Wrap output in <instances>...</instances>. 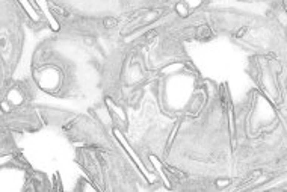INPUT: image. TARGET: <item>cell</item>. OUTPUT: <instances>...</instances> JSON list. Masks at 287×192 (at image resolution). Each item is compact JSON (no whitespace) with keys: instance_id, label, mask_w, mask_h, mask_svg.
<instances>
[{"instance_id":"1","label":"cell","mask_w":287,"mask_h":192,"mask_svg":"<svg viewBox=\"0 0 287 192\" xmlns=\"http://www.w3.org/2000/svg\"><path fill=\"white\" fill-rule=\"evenodd\" d=\"M115 135H117V138H119V139H121V142H123V147H124V148L127 150V153H128V154H130L132 157H133V159H135V162L138 164V166H139V168H141V169L144 171V174H145V175H148V173L145 171V166H144V164L141 162V160H139V157L136 156V153L133 151V150H132V148H130V145H128V144L126 142V139L123 138V135H121V133H119L118 130H115Z\"/></svg>"},{"instance_id":"2","label":"cell","mask_w":287,"mask_h":192,"mask_svg":"<svg viewBox=\"0 0 287 192\" xmlns=\"http://www.w3.org/2000/svg\"><path fill=\"white\" fill-rule=\"evenodd\" d=\"M197 35H198V38H209L212 35V32H210V29L207 28V26H201V28H198Z\"/></svg>"},{"instance_id":"3","label":"cell","mask_w":287,"mask_h":192,"mask_svg":"<svg viewBox=\"0 0 287 192\" xmlns=\"http://www.w3.org/2000/svg\"><path fill=\"white\" fill-rule=\"evenodd\" d=\"M20 2L23 3V6L26 8V11H27V12L30 14V17H32L33 20H38V15H36V12H35V11L32 9V6L29 5V2H27V0H20Z\"/></svg>"},{"instance_id":"4","label":"cell","mask_w":287,"mask_h":192,"mask_svg":"<svg viewBox=\"0 0 287 192\" xmlns=\"http://www.w3.org/2000/svg\"><path fill=\"white\" fill-rule=\"evenodd\" d=\"M118 20L117 18H112V17H109V18L104 20V26L106 28H113V26H117Z\"/></svg>"},{"instance_id":"5","label":"cell","mask_w":287,"mask_h":192,"mask_svg":"<svg viewBox=\"0 0 287 192\" xmlns=\"http://www.w3.org/2000/svg\"><path fill=\"white\" fill-rule=\"evenodd\" d=\"M177 12H180V14H181V17H186V15H188V9H186V8H184L181 3H180V5H177Z\"/></svg>"},{"instance_id":"6","label":"cell","mask_w":287,"mask_h":192,"mask_svg":"<svg viewBox=\"0 0 287 192\" xmlns=\"http://www.w3.org/2000/svg\"><path fill=\"white\" fill-rule=\"evenodd\" d=\"M228 180H227V182H216V184H218V186H219V188H222V186H225V184H228Z\"/></svg>"}]
</instances>
